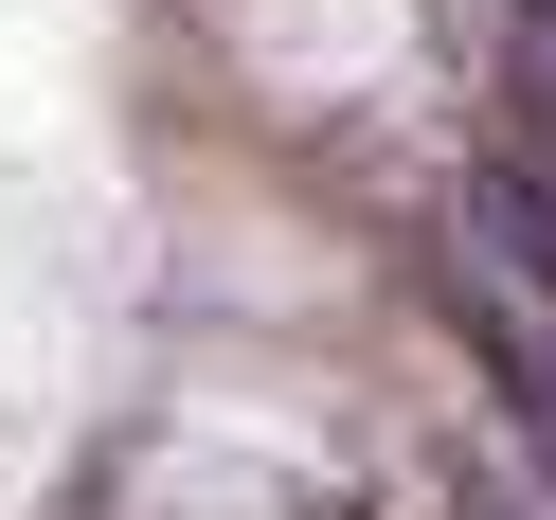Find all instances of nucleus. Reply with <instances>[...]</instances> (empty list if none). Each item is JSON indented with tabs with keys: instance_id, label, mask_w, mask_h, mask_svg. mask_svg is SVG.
<instances>
[{
	"instance_id": "1",
	"label": "nucleus",
	"mask_w": 556,
	"mask_h": 520,
	"mask_svg": "<svg viewBox=\"0 0 556 520\" xmlns=\"http://www.w3.org/2000/svg\"><path fill=\"white\" fill-rule=\"evenodd\" d=\"M484 252L556 305V162H484Z\"/></svg>"
},
{
	"instance_id": "2",
	"label": "nucleus",
	"mask_w": 556,
	"mask_h": 520,
	"mask_svg": "<svg viewBox=\"0 0 556 520\" xmlns=\"http://www.w3.org/2000/svg\"><path fill=\"white\" fill-rule=\"evenodd\" d=\"M467 341H484V377H503V413L539 431V467H556V359H539V341L503 324V305H467Z\"/></svg>"
},
{
	"instance_id": "3",
	"label": "nucleus",
	"mask_w": 556,
	"mask_h": 520,
	"mask_svg": "<svg viewBox=\"0 0 556 520\" xmlns=\"http://www.w3.org/2000/svg\"><path fill=\"white\" fill-rule=\"evenodd\" d=\"M539 37H556V0H539Z\"/></svg>"
}]
</instances>
